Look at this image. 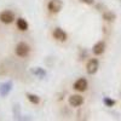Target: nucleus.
<instances>
[{
  "mask_svg": "<svg viewBox=\"0 0 121 121\" xmlns=\"http://www.w3.org/2000/svg\"><path fill=\"white\" fill-rule=\"evenodd\" d=\"M62 7H63L62 0H51V1L48 3V10H50L52 13L59 12L60 10H62Z\"/></svg>",
  "mask_w": 121,
  "mask_h": 121,
  "instance_id": "obj_1",
  "label": "nucleus"
},
{
  "mask_svg": "<svg viewBox=\"0 0 121 121\" xmlns=\"http://www.w3.org/2000/svg\"><path fill=\"white\" fill-rule=\"evenodd\" d=\"M29 51H30L29 46H28L27 44H24V43H19V44L16 46V55L19 56V57H26V56H28Z\"/></svg>",
  "mask_w": 121,
  "mask_h": 121,
  "instance_id": "obj_2",
  "label": "nucleus"
},
{
  "mask_svg": "<svg viewBox=\"0 0 121 121\" xmlns=\"http://www.w3.org/2000/svg\"><path fill=\"white\" fill-rule=\"evenodd\" d=\"M13 19H15V15L11 11H4V12L0 13V21H1L3 23H5V24L12 23Z\"/></svg>",
  "mask_w": 121,
  "mask_h": 121,
  "instance_id": "obj_3",
  "label": "nucleus"
},
{
  "mask_svg": "<svg viewBox=\"0 0 121 121\" xmlns=\"http://www.w3.org/2000/svg\"><path fill=\"white\" fill-rule=\"evenodd\" d=\"M98 65H99V63H98V60L96 59V58H92V59H90L88 60V63H87V65H86V70H87V73L88 74H95L97 70H98Z\"/></svg>",
  "mask_w": 121,
  "mask_h": 121,
  "instance_id": "obj_4",
  "label": "nucleus"
},
{
  "mask_svg": "<svg viewBox=\"0 0 121 121\" xmlns=\"http://www.w3.org/2000/svg\"><path fill=\"white\" fill-rule=\"evenodd\" d=\"M84 103V98L80 95H72L69 97V104L72 107H80Z\"/></svg>",
  "mask_w": 121,
  "mask_h": 121,
  "instance_id": "obj_5",
  "label": "nucleus"
},
{
  "mask_svg": "<svg viewBox=\"0 0 121 121\" xmlns=\"http://www.w3.org/2000/svg\"><path fill=\"white\" fill-rule=\"evenodd\" d=\"M74 88L76 91H80V92H84V91L87 88V80L86 79H79L74 82Z\"/></svg>",
  "mask_w": 121,
  "mask_h": 121,
  "instance_id": "obj_6",
  "label": "nucleus"
},
{
  "mask_svg": "<svg viewBox=\"0 0 121 121\" xmlns=\"http://www.w3.org/2000/svg\"><path fill=\"white\" fill-rule=\"evenodd\" d=\"M53 38L55 39H57V40H59V41H64V40L67 39V34H65V32L63 29H60V28H56L55 30H53Z\"/></svg>",
  "mask_w": 121,
  "mask_h": 121,
  "instance_id": "obj_7",
  "label": "nucleus"
},
{
  "mask_svg": "<svg viewBox=\"0 0 121 121\" xmlns=\"http://www.w3.org/2000/svg\"><path fill=\"white\" fill-rule=\"evenodd\" d=\"M104 50H105V44H104V41H98L97 44H95L92 51H93L95 55L99 56V55H102V53L104 52Z\"/></svg>",
  "mask_w": 121,
  "mask_h": 121,
  "instance_id": "obj_8",
  "label": "nucleus"
},
{
  "mask_svg": "<svg viewBox=\"0 0 121 121\" xmlns=\"http://www.w3.org/2000/svg\"><path fill=\"white\" fill-rule=\"evenodd\" d=\"M17 27H18L19 30L24 32V30L28 29V23H27L26 19H23V18H18V19H17Z\"/></svg>",
  "mask_w": 121,
  "mask_h": 121,
  "instance_id": "obj_9",
  "label": "nucleus"
},
{
  "mask_svg": "<svg viewBox=\"0 0 121 121\" xmlns=\"http://www.w3.org/2000/svg\"><path fill=\"white\" fill-rule=\"evenodd\" d=\"M27 98L29 99V102H32L33 104H38L40 102V98L35 95H27Z\"/></svg>",
  "mask_w": 121,
  "mask_h": 121,
  "instance_id": "obj_10",
  "label": "nucleus"
},
{
  "mask_svg": "<svg viewBox=\"0 0 121 121\" xmlns=\"http://www.w3.org/2000/svg\"><path fill=\"white\" fill-rule=\"evenodd\" d=\"M103 18L105 19V21H114V19H115V15L112 13V12H105L103 15Z\"/></svg>",
  "mask_w": 121,
  "mask_h": 121,
  "instance_id": "obj_11",
  "label": "nucleus"
},
{
  "mask_svg": "<svg viewBox=\"0 0 121 121\" xmlns=\"http://www.w3.org/2000/svg\"><path fill=\"white\" fill-rule=\"evenodd\" d=\"M104 103H105L108 107H113V105L115 104V102H114V100L109 99V98H105V99H104Z\"/></svg>",
  "mask_w": 121,
  "mask_h": 121,
  "instance_id": "obj_12",
  "label": "nucleus"
},
{
  "mask_svg": "<svg viewBox=\"0 0 121 121\" xmlns=\"http://www.w3.org/2000/svg\"><path fill=\"white\" fill-rule=\"evenodd\" d=\"M81 3H85V4H88V5H91V4H93V0H80Z\"/></svg>",
  "mask_w": 121,
  "mask_h": 121,
  "instance_id": "obj_13",
  "label": "nucleus"
}]
</instances>
